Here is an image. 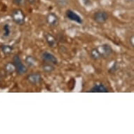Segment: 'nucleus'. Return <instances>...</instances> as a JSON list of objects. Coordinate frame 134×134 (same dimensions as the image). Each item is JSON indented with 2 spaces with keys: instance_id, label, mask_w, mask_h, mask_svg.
<instances>
[{
  "instance_id": "1",
  "label": "nucleus",
  "mask_w": 134,
  "mask_h": 134,
  "mask_svg": "<svg viewBox=\"0 0 134 134\" xmlns=\"http://www.w3.org/2000/svg\"><path fill=\"white\" fill-rule=\"evenodd\" d=\"M13 65L15 67V70H16L17 72L19 75H23L27 72L26 67L25 66V65L23 63L22 60L19 57L18 55H15L13 57Z\"/></svg>"
},
{
  "instance_id": "2",
  "label": "nucleus",
  "mask_w": 134,
  "mask_h": 134,
  "mask_svg": "<svg viewBox=\"0 0 134 134\" xmlns=\"http://www.w3.org/2000/svg\"><path fill=\"white\" fill-rule=\"evenodd\" d=\"M12 18L13 21L18 25H22L25 23V16L24 13L20 9H15L12 13Z\"/></svg>"
},
{
  "instance_id": "3",
  "label": "nucleus",
  "mask_w": 134,
  "mask_h": 134,
  "mask_svg": "<svg viewBox=\"0 0 134 134\" xmlns=\"http://www.w3.org/2000/svg\"><path fill=\"white\" fill-rule=\"evenodd\" d=\"M93 19L98 23H104L108 19V14L105 11H97L93 14Z\"/></svg>"
},
{
  "instance_id": "4",
  "label": "nucleus",
  "mask_w": 134,
  "mask_h": 134,
  "mask_svg": "<svg viewBox=\"0 0 134 134\" xmlns=\"http://www.w3.org/2000/svg\"><path fill=\"white\" fill-rule=\"evenodd\" d=\"M98 49L99 52L100 53L101 56L104 58H108L109 57L111 54L113 52V50H112V47L109 45V44H103L99 47Z\"/></svg>"
},
{
  "instance_id": "5",
  "label": "nucleus",
  "mask_w": 134,
  "mask_h": 134,
  "mask_svg": "<svg viewBox=\"0 0 134 134\" xmlns=\"http://www.w3.org/2000/svg\"><path fill=\"white\" fill-rule=\"evenodd\" d=\"M66 17L72 21L77 23L79 24H81L82 23V19L80 17V15H79L77 13H75V11L70 10V9L66 11Z\"/></svg>"
},
{
  "instance_id": "6",
  "label": "nucleus",
  "mask_w": 134,
  "mask_h": 134,
  "mask_svg": "<svg viewBox=\"0 0 134 134\" xmlns=\"http://www.w3.org/2000/svg\"><path fill=\"white\" fill-rule=\"evenodd\" d=\"M42 59L45 63H48L49 64H53V65H57L58 60L57 58L51 53L48 52H44L42 54Z\"/></svg>"
},
{
  "instance_id": "7",
  "label": "nucleus",
  "mask_w": 134,
  "mask_h": 134,
  "mask_svg": "<svg viewBox=\"0 0 134 134\" xmlns=\"http://www.w3.org/2000/svg\"><path fill=\"white\" fill-rule=\"evenodd\" d=\"M28 81L32 84H38L42 81V77L40 74H31L27 77Z\"/></svg>"
},
{
  "instance_id": "8",
  "label": "nucleus",
  "mask_w": 134,
  "mask_h": 134,
  "mask_svg": "<svg viewBox=\"0 0 134 134\" xmlns=\"http://www.w3.org/2000/svg\"><path fill=\"white\" fill-rule=\"evenodd\" d=\"M88 92L91 93H107L108 92V88L104 86L103 84H98L93 87Z\"/></svg>"
},
{
  "instance_id": "9",
  "label": "nucleus",
  "mask_w": 134,
  "mask_h": 134,
  "mask_svg": "<svg viewBox=\"0 0 134 134\" xmlns=\"http://www.w3.org/2000/svg\"><path fill=\"white\" fill-rule=\"evenodd\" d=\"M47 22L49 25H51L52 26H55L58 24V19L57 15H55L54 13H50L49 15L47 16Z\"/></svg>"
},
{
  "instance_id": "10",
  "label": "nucleus",
  "mask_w": 134,
  "mask_h": 134,
  "mask_svg": "<svg viewBox=\"0 0 134 134\" xmlns=\"http://www.w3.org/2000/svg\"><path fill=\"white\" fill-rule=\"evenodd\" d=\"M45 37H46V42H47L48 44L49 45V46H51V47L55 46V44H56V40H55V38L52 35H51V34H46V35H45Z\"/></svg>"
},
{
  "instance_id": "11",
  "label": "nucleus",
  "mask_w": 134,
  "mask_h": 134,
  "mask_svg": "<svg viewBox=\"0 0 134 134\" xmlns=\"http://www.w3.org/2000/svg\"><path fill=\"white\" fill-rule=\"evenodd\" d=\"M91 55L94 60H98L102 57L98 48H93L91 52Z\"/></svg>"
},
{
  "instance_id": "12",
  "label": "nucleus",
  "mask_w": 134,
  "mask_h": 134,
  "mask_svg": "<svg viewBox=\"0 0 134 134\" xmlns=\"http://www.w3.org/2000/svg\"><path fill=\"white\" fill-rule=\"evenodd\" d=\"M2 49L5 55H10L13 51V47H11L9 45H3Z\"/></svg>"
},
{
  "instance_id": "13",
  "label": "nucleus",
  "mask_w": 134,
  "mask_h": 134,
  "mask_svg": "<svg viewBox=\"0 0 134 134\" xmlns=\"http://www.w3.org/2000/svg\"><path fill=\"white\" fill-rule=\"evenodd\" d=\"M43 70L46 72H51L54 70V67L51 65V64H46L43 65Z\"/></svg>"
},
{
  "instance_id": "14",
  "label": "nucleus",
  "mask_w": 134,
  "mask_h": 134,
  "mask_svg": "<svg viewBox=\"0 0 134 134\" xmlns=\"http://www.w3.org/2000/svg\"><path fill=\"white\" fill-rule=\"evenodd\" d=\"M3 30H4V36L6 37H8L10 35V33H11V28H10L9 25H5L4 26V28H3Z\"/></svg>"
},
{
  "instance_id": "15",
  "label": "nucleus",
  "mask_w": 134,
  "mask_h": 134,
  "mask_svg": "<svg viewBox=\"0 0 134 134\" xmlns=\"http://www.w3.org/2000/svg\"><path fill=\"white\" fill-rule=\"evenodd\" d=\"M25 61H26L27 64L30 66L35 65V60L34 59L32 56H27Z\"/></svg>"
},
{
  "instance_id": "16",
  "label": "nucleus",
  "mask_w": 134,
  "mask_h": 134,
  "mask_svg": "<svg viewBox=\"0 0 134 134\" xmlns=\"http://www.w3.org/2000/svg\"><path fill=\"white\" fill-rule=\"evenodd\" d=\"M14 70H15V67L13 65V64L9 63L6 66V70L8 72H13Z\"/></svg>"
},
{
  "instance_id": "17",
  "label": "nucleus",
  "mask_w": 134,
  "mask_h": 134,
  "mask_svg": "<svg viewBox=\"0 0 134 134\" xmlns=\"http://www.w3.org/2000/svg\"><path fill=\"white\" fill-rule=\"evenodd\" d=\"M13 2L15 4V5H18V6H20L22 5L24 2V0H13Z\"/></svg>"
},
{
  "instance_id": "18",
  "label": "nucleus",
  "mask_w": 134,
  "mask_h": 134,
  "mask_svg": "<svg viewBox=\"0 0 134 134\" xmlns=\"http://www.w3.org/2000/svg\"><path fill=\"white\" fill-rule=\"evenodd\" d=\"M83 4L86 6H88L91 4V0H83Z\"/></svg>"
},
{
  "instance_id": "19",
  "label": "nucleus",
  "mask_w": 134,
  "mask_h": 134,
  "mask_svg": "<svg viewBox=\"0 0 134 134\" xmlns=\"http://www.w3.org/2000/svg\"><path fill=\"white\" fill-rule=\"evenodd\" d=\"M30 3V4H34V3L35 2L36 0H27Z\"/></svg>"
},
{
  "instance_id": "20",
  "label": "nucleus",
  "mask_w": 134,
  "mask_h": 134,
  "mask_svg": "<svg viewBox=\"0 0 134 134\" xmlns=\"http://www.w3.org/2000/svg\"><path fill=\"white\" fill-rule=\"evenodd\" d=\"M131 42H132V46H133V37H132Z\"/></svg>"
},
{
  "instance_id": "21",
  "label": "nucleus",
  "mask_w": 134,
  "mask_h": 134,
  "mask_svg": "<svg viewBox=\"0 0 134 134\" xmlns=\"http://www.w3.org/2000/svg\"><path fill=\"white\" fill-rule=\"evenodd\" d=\"M126 1H127V2H133V0H126Z\"/></svg>"
}]
</instances>
